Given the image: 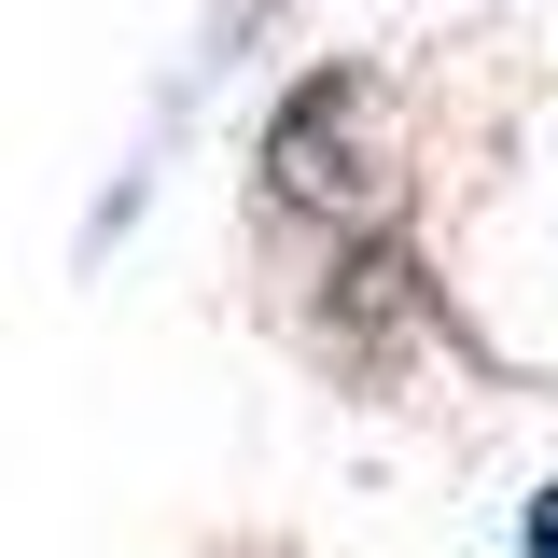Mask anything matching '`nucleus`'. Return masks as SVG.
Masks as SVG:
<instances>
[{
  "instance_id": "obj_1",
  "label": "nucleus",
  "mask_w": 558,
  "mask_h": 558,
  "mask_svg": "<svg viewBox=\"0 0 558 558\" xmlns=\"http://www.w3.org/2000/svg\"><path fill=\"white\" fill-rule=\"evenodd\" d=\"M279 209H377V84L363 70H307L293 112L266 126Z\"/></svg>"
},
{
  "instance_id": "obj_2",
  "label": "nucleus",
  "mask_w": 558,
  "mask_h": 558,
  "mask_svg": "<svg viewBox=\"0 0 558 558\" xmlns=\"http://www.w3.org/2000/svg\"><path fill=\"white\" fill-rule=\"evenodd\" d=\"M517 558H558V488L531 502V517H517Z\"/></svg>"
}]
</instances>
